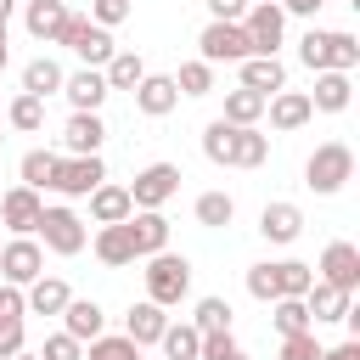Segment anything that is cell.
Instances as JSON below:
<instances>
[{"label": "cell", "instance_id": "6da1fadb", "mask_svg": "<svg viewBox=\"0 0 360 360\" xmlns=\"http://www.w3.org/2000/svg\"><path fill=\"white\" fill-rule=\"evenodd\" d=\"M298 62L309 73H354L360 68V39L349 28H309L298 39Z\"/></svg>", "mask_w": 360, "mask_h": 360}, {"label": "cell", "instance_id": "7a4b0ae2", "mask_svg": "<svg viewBox=\"0 0 360 360\" xmlns=\"http://www.w3.org/2000/svg\"><path fill=\"white\" fill-rule=\"evenodd\" d=\"M349 180H354V146H349V141H321V146L304 158V186H309L315 197H338Z\"/></svg>", "mask_w": 360, "mask_h": 360}, {"label": "cell", "instance_id": "3957f363", "mask_svg": "<svg viewBox=\"0 0 360 360\" xmlns=\"http://www.w3.org/2000/svg\"><path fill=\"white\" fill-rule=\"evenodd\" d=\"M141 281H146V298H152L158 309H174V304L191 292V259L163 248V253H152V259H146Z\"/></svg>", "mask_w": 360, "mask_h": 360}, {"label": "cell", "instance_id": "277c9868", "mask_svg": "<svg viewBox=\"0 0 360 360\" xmlns=\"http://www.w3.org/2000/svg\"><path fill=\"white\" fill-rule=\"evenodd\" d=\"M34 242H39L45 253H56V259H73V253H84L90 231H84V219H79L68 202H45V214H39V225H34Z\"/></svg>", "mask_w": 360, "mask_h": 360}, {"label": "cell", "instance_id": "5b68a950", "mask_svg": "<svg viewBox=\"0 0 360 360\" xmlns=\"http://www.w3.org/2000/svg\"><path fill=\"white\" fill-rule=\"evenodd\" d=\"M242 34H248L253 56H276L281 39H287V11H281L276 0H253V6L242 11Z\"/></svg>", "mask_w": 360, "mask_h": 360}, {"label": "cell", "instance_id": "8992f818", "mask_svg": "<svg viewBox=\"0 0 360 360\" xmlns=\"http://www.w3.org/2000/svg\"><path fill=\"white\" fill-rule=\"evenodd\" d=\"M62 45H68L84 68H107V62H112V51H118V45H112V34H107V28H96L90 17H68Z\"/></svg>", "mask_w": 360, "mask_h": 360}, {"label": "cell", "instance_id": "52a82bcc", "mask_svg": "<svg viewBox=\"0 0 360 360\" xmlns=\"http://www.w3.org/2000/svg\"><path fill=\"white\" fill-rule=\"evenodd\" d=\"M197 56H202L208 68H219V62H248L253 45H248L242 22H208V28L197 34Z\"/></svg>", "mask_w": 360, "mask_h": 360}, {"label": "cell", "instance_id": "ba28073f", "mask_svg": "<svg viewBox=\"0 0 360 360\" xmlns=\"http://www.w3.org/2000/svg\"><path fill=\"white\" fill-rule=\"evenodd\" d=\"M124 191L135 208H163L169 197H180V163H146Z\"/></svg>", "mask_w": 360, "mask_h": 360}, {"label": "cell", "instance_id": "9c48e42d", "mask_svg": "<svg viewBox=\"0 0 360 360\" xmlns=\"http://www.w3.org/2000/svg\"><path fill=\"white\" fill-rule=\"evenodd\" d=\"M45 276V248L34 242V236H11L6 248H0V281L6 287H28V281H39Z\"/></svg>", "mask_w": 360, "mask_h": 360}, {"label": "cell", "instance_id": "30bf717a", "mask_svg": "<svg viewBox=\"0 0 360 360\" xmlns=\"http://www.w3.org/2000/svg\"><path fill=\"white\" fill-rule=\"evenodd\" d=\"M315 281H326L338 292H360V248L354 242H326L321 264H315Z\"/></svg>", "mask_w": 360, "mask_h": 360}, {"label": "cell", "instance_id": "8fae6325", "mask_svg": "<svg viewBox=\"0 0 360 360\" xmlns=\"http://www.w3.org/2000/svg\"><path fill=\"white\" fill-rule=\"evenodd\" d=\"M101 180H107V163H101V158H62L51 191H56V197H90Z\"/></svg>", "mask_w": 360, "mask_h": 360}, {"label": "cell", "instance_id": "7c38bea8", "mask_svg": "<svg viewBox=\"0 0 360 360\" xmlns=\"http://www.w3.org/2000/svg\"><path fill=\"white\" fill-rule=\"evenodd\" d=\"M39 214H45V197L28 191V186H11V191L0 197V225H6L11 236H34Z\"/></svg>", "mask_w": 360, "mask_h": 360}, {"label": "cell", "instance_id": "4fadbf2b", "mask_svg": "<svg viewBox=\"0 0 360 360\" xmlns=\"http://www.w3.org/2000/svg\"><path fill=\"white\" fill-rule=\"evenodd\" d=\"M259 236H264V242H276V248L298 242V236H304V208H298V202H287V197L264 202V208H259Z\"/></svg>", "mask_w": 360, "mask_h": 360}, {"label": "cell", "instance_id": "5bb4252c", "mask_svg": "<svg viewBox=\"0 0 360 360\" xmlns=\"http://www.w3.org/2000/svg\"><path fill=\"white\" fill-rule=\"evenodd\" d=\"M101 141H107L101 112H73V118L62 124V152H68V158H101Z\"/></svg>", "mask_w": 360, "mask_h": 360}, {"label": "cell", "instance_id": "9a60e30c", "mask_svg": "<svg viewBox=\"0 0 360 360\" xmlns=\"http://www.w3.org/2000/svg\"><path fill=\"white\" fill-rule=\"evenodd\" d=\"M135 112H146V118H169L174 107H180V90H174V73H146L135 90Z\"/></svg>", "mask_w": 360, "mask_h": 360}, {"label": "cell", "instance_id": "2e32d148", "mask_svg": "<svg viewBox=\"0 0 360 360\" xmlns=\"http://www.w3.org/2000/svg\"><path fill=\"white\" fill-rule=\"evenodd\" d=\"M124 225H129L135 259H152V253H163V248H169V219H163V208H135Z\"/></svg>", "mask_w": 360, "mask_h": 360}, {"label": "cell", "instance_id": "e0dca14e", "mask_svg": "<svg viewBox=\"0 0 360 360\" xmlns=\"http://www.w3.org/2000/svg\"><path fill=\"white\" fill-rule=\"evenodd\" d=\"M68 0H28V11H22V28L39 39V45H62V28H68Z\"/></svg>", "mask_w": 360, "mask_h": 360}, {"label": "cell", "instance_id": "ac0fdd59", "mask_svg": "<svg viewBox=\"0 0 360 360\" xmlns=\"http://www.w3.org/2000/svg\"><path fill=\"white\" fill-rule=\"evenodd\" d=\"M62 96H68V107H73V112H101V101H107L112 90H107L101 68H79V73H68V79H62Z\"/></svg>", "mask_w": 360, "mask_h": 360}, {"label": "cell", "instance_id": "d6986e66", "mask_svg": "<svg viewBox=\"0 0 360 360\" xmlns=\"http://www.w3.org/2000/svg\"><path fill=\"white\" fill-rule=\"evenodd\" d=\"M264 118H270V129L292 135V129H304V124L315 118V107H309V96H304V90H276V96L264 101Z\"/></svg>", "mask_w": 360, "mask_h": 360}, {"label": "cell", "instance_id": "ffe728a7", "mask_svg": "<svg viewBox=\"0 0 360 360\" xmlns=\"http://www.w3.org/2000/svg\"><path fill=\"white\" fill-rule=\"evenodd\" d=\"M62 332H68L73 343H90V338L107 332V309H101L96 298H68V309H62Z\"/></svg>", "mask_w": 360, "mask_h": 360}, {"label": "cell", "instance_id": "44dd1931", "mask_svg": "<svg viewBox=\"0 0 360 360\" xmlns=\"http://www.w3.org/2000/svg\"><path fill=\"white\" fill-rule=\"evenodd\" d=\"M163 326H169V309H158L152 298L129 304V315H124V338H129L135 349H152V343L163 338Z\"/></svg>", "mask_w": 360, "mask_h": 360}, {"label": "cell", "instance_id": "7402d4cb", "mask_svg": "<svg viewBox=\"0 0 360 360\" xmlns=\"http://www.w3.org/2000/svg\"><path fill=\"white\" fill-rule=\"evenodd\" d=\"M242 68V90H259L264 101L276 96V90H287V62L281 56H248V62H236Z\"/></svg>", "mask_w": 360, "mask_h": 360}, {"label": "cell", "instance_id": "603a6c76", "mask_svg": "<svg viewBox=\"0 0 360 360\" xmlns=\"http://www.w3.org/2000/svg\"><path fill=\"white\" fill-rule=\"evenodd\" d=\"M90 248H96V259H101L107 270H124V264H135V242H129V225H96Z\"/></svg>", "mask_w": 360, "mask_h": 360}, {"label": "cell", "instance_id": "cb8c5ba5", "mask_svg": "<svg viewBox=\"0 0 360 360\" xmlns=\"http://www.w3.org/2000/svg\"><path fill=\"white\" fill-rule=\"evenodd\" d=\"M129 214H135V202H129V191H124V186L101 180V186L90 191V219H96V225H124Z\"/></svg>", "mask_w": 360, "mask_h": 360}, {"label": "cell", "instance_id": "d4e9b609", "mask_svg": "<svg viewBox=\"0 0 360 360\" xmlns=\"http://www.w3.org/2000/svg\"><path fill=\"white\" fill-rule=\"evenodd\" d=\"M68 281L62 276H39V281H28L22 287V304H28V315H62L68 309Z\"/></svg>", "mask_w": 360, "mask_h": 360}, {"label": "cell", "instance_id": "484cf974", "mask_svg": "<svg viewBox=\"0 0 360 360\" xmlns=\"http://www.w3.org/2000/svg\"><path fill=\"white\" fill-rule=\"evenodd\" d=\"M304 96L315 112H343L354 101V84H349V73H315V90H304Z\"/></svg>", "mask_w": 360, "mask_h": 360}, {"label": "cell", "instance_id": "4316f807", "mask_svg": "<svg viewBox=\"0 0 360 360\" xmlns=\"http://www.w3.org/2000/svg\"><path fill=\"white\" fill-rule=\"evenodd\" d=\"M56 163H62V152H51V146H28L22 152V163H17V186H28V191H51V180H56Z\"/></svg>", "mask_w": 360, "mask_h": 360}, {"label": "cell", "instance_id": "83f0119b", "mask_svg": "<svg viewBox=\"0 0 360 360\" xmlns=\"http://www.w3.org/2000/svg\"><path fill=\"white\" fill-rule=\"evenodd\" d=\"M349 304H354V292H338V287H326V281H315V287L304 292V309H309V321H315V326L343 321V315H349Z\"/></svg>", "mask_w": 360, "mask_h": 360}, {"label": "cell", "instance_id": "f1b7e54d", "mask_svg": "<svg viewBox=\"0 0 360 360\" xmlns=\"http://www.w3.org/2000/svg\"><path fill=\"white\" fill-rule=\"evenodd\" d=\"M62 79H68V73H62L56 56H34V62L22 68V96H39V101H45V96L62 90Z\"/></svg>", "mask_w": 360, "mask_h": 360}, {"label": "cell", "instance_id": "f546056e", "mask_svg": "<svg viewBox=\"0 0 360 360\" xmlns=\"http://www.w3.org/2000/svg\"><path fill=\"white\" fill-rule=\"evenodd\" d=\"M270 270H276V298H304L315 287V264H304V259H276Z\"/></svg>", "mask_w": 360, "mask_h": 360}, {"label": "cell", "instance_id": "4dcf8cb0", "mask_svg": "<svg viewBox=\"0 0 360 360\" xmlns=\"http://www.w3.org/2000/svg\"><path fill=\"white\" fill-rule=\"evenodd\" d=\"M219 118H225V124H236V129H248V124H259V118H264V96L236 84V90H225V112H219Z\"/></svg>", "mask_w": 360, "mask_h": 360}, {"label": "cell", "instance_id": "1f68e13d", "mask_svg": "<svg viewBox=\"0 0 360 360\" xmlns=\"http://www.w3.org/2000/svg\"><path fill=\"white\" fill-rule=\"evenodd\" d=\"M6 129H17V135H39V129H45V101L17 90L11 107H6Z\"/></svg>", "mask_w": 360, "mask_h": 360}, {"label": "cell", "instance_id": "d6a6232c", "mask_svg": "<svg viewBox=\"0 0 360 360\" xmlns=\"http://www.w3.org/2000/svg\"><path fill=\"white\" fill-rule=\"evenodd\" d=\"M101 79H107V90H135L146 79V62L135 51H112V62L101 68Z\"/></svg>", "mask_w": 360, "mask_h": 360}, {"label": "cell", "instance_id": "836d02e7", "mask_svg": "<svg viewBox=\"0 0 360 360\" xmlns=\"http://www.w3.org/2000/svg\"><path fill=\"white\" fill-rule=\"evenodd\" d=\"M264 158H270V135H264L259 124L236 129V152H231V169H259Z\"/></svg>", "mask_w": 360, "mask_h": 360}, {"label": "cell", "instance_id": "e575fe53", "mask_svg": "<svg viewBox=\"0 0 360 360\" xmlns=\"http://www.w3.org/2000/svg\"><path fill=\"white\" fill-rule=\"evenodd\" d=\"M197 326L191 321H169L163 326V338H158V349H163V360H197Z\"/></svg>", "mask_w": 360, "mask_h": 360}, {"label": "cell", "instance_id": "d590c367", "mask_svg": "<svg viewBox=\"0 0 360 360\" xmlns=\"http://www.w3.org/2000/svg\"><path fill=\"white\" fill-rule=\"evenodd\" d=\"M231 152H236V124L214 118V124L202 129V158H208V163H219V169H231Z\"/></svg>", "mask_w": 360, "mask_h": 360}, {"label": "cell", "instance_id": "8d00e7d4", "mask_svg": "<svg viewBox=\"0 0 360 360\" xmlns=\"http://www.w3.org/2000/svg\"><path fill=\"white\" fill-rule=\"evenodd\" d=\"M231 219H236V197H231V191H202V197H197V225L225 231Z\"/></svg>", "mask_w": 360, "mask_h": 360}, {"label": "cell", "instance_id": "74e56055", "mask_svg": "<svg viewBox=\"0 0 360 360\" xmlns=\"http://www.w3.org/2000/svg\"><path fill=\"white\" fill-rule=\"evenodd\" d=\"M270 321H276V332H281V338H298V332H315V321H309V309H304V298H276V304H270Z\"/></svg>", "mask_w": 360, "mask_h": 360}, {"label": "cell", "instance_id": "f35d334b", "mask_svg": "<svg viewBox=\"0 0 360 360\" xmlns=\"http://www.w3.org/2000/svg\"><path fill=\"white\" fill-rule=\"evenodd\" d=\"M84 360H141V349L124 338V332H101L84 343Z\"/></svg>", "mask_w": 360, "mask_h": 360}, {"label": "cell", "instance_id": "ab89813d", "mask_svg": "<svg viewBox=\"0 0 360 360\" xmlns=\"http://www.w3.org/2000/svg\"><path fill=\"white\" fill-rule=\"evenodd\" d=\"M174 90H180V96H208V90H214V68H208L202 56L180 62V73H174Z\"/></svg>", "mask_w": 360, "mask_h": 360}, {"label": "cell", "instance_id": "60d3db41", "mask_svg": "<svg viewBox=\"0 0 360 360\" xmlns=\"http://www.w3.org/2000/svg\"><path fill=\"white\" fill-rule=\"evenodd\" d=\"M191 326H197V332H231V304H225V298H197Z\"/></svg>", "mask_w": 360, "mask_h": 360}, {"label": "cell", "instance_id": "b9f144b4", "mask_svg": "<svg viewBox=\"0 0 360 360\" xmlns=\"http://www.w3.org/2000/svg\"><path fill=\"white\" fill-rule=\"evenodd\" d=\"M197 360H242V343L231 332H202L197 338Z\"/></svg>", "mask_w": 360, "mask_h": 360}, {"label": "cell", "instance_id": "7bdbcfd3", "mask_svg": "<svg viewBox=\"0 0 360 360\" xmlns=\"http://www.w3.org/2000/svg\"><path fill=\"white\" fill-rule=\"evenodd\" d=\"M248 298L276 304V270H270V259H264V264H248Z\"/></svg>", "mask_w": 360, "mask_h": 360}, {"label": "cell", "instance_id": "ee69618b", "mask_svg": "<svg viewBox=\"0 0 360 360\" xmlns=\"http://www.w3.org/2000/svg\"><path fill=\"white\" fill-rule=\"evenodd\" d=\"M129 11H135L129 0H90V22H96V28H107V34H112Z\"/></svg>", "mask_w": 360, "mask_h": 360}, {"label": "cell", "instance_id": "f6af8a7d", "mask_svg": "<svg viewBox=\"0 0 360 360\" xmlns=\"http://www.w3.org/2000/svg\"><path fill=\"white\" fill-rule=\"evenodd\" d=\"M321 349H326V343H321L315 332H298V338H281V354H276V360H321Z\"/></svg>", "mask_w": 360, "mask_h": 360}, {"label": "cell", "instance_id": "bcb514c9", "mask_svg": "<svg viewBox=\"0 0 360 360\" xmlns=\"http://www.w3.org/2000/svg\"><path fill=\"white\" fill-rule=\"evenodd\" d=\"M39 360H84V343H73L68 332H51L45 349H39Z\"/></svg>", "mask_w": 360, "mask_h": 360}, {"label": "cell", "instance_id": "7dc6e473", "mask_svg": "<svg viewBox=\"0 0 360 360\" xmlns=\"http://www.w3.org/2000/svg\"><path fill=\"white\" fill-rule=\"evenodd\" d=\"M22 315H28L22 287H6V281H0V321H22Z\"/></svg>", "mask_w": 360, "mask_h": 360}, {"label": "cell", "instance_id": "c3c4849f", "mask_svg": "<svg viewBox=\"0 0 360 360\" xmlns=\"http://www.w3.org/2000/svg\"><path fill=\"white\" fill-rule=\"evenodd\" d=\"M208 6V22H242V11H248V0H202Z\"/></svg>", "mask_w": 360, "mask_h": 360}, {"label": "cell", "instance_id": "681fc988", "mask_svg": "<svg viewBox=\"0 0 360 360\" xmlns=\"http://www.w3.org/2000/svg\"><path fill=\"white\" fill-rule=\"evenodd\" d=\"M22 354V321H0V360Z\"/></svg>", "mask_w": 360, "mask_h": 360}, {"label": "cell", "instance_id": "f907efd6", "mask_svg": "<svg viewBox=\"0 0 360 360\" xmlns=\"http://www.w3.org/2000/svg\"><path fill=\"white\" fill-rule=\"evenodd\" d=\"M321 360H360V338H343V343L321 349Z\"/></svg>", "mask_w": 360, "mask_h": 360}, {"label": "cell", "instance_id": "816d5d0a", "mask_svg": "<svg viewBox=\"0 0 360 360\" xmlns=\"http://www.w3.org/2000/svg\"><path fill=\"white\" fill-rule=\"evenodd\" d=\"M276 6H281L287 17H315V11L326 6V0H276Z\"/></svg>", "mask_w": 360, "mask_h": 360}, {"label": "cell", "instance_id": "f5cc1de1", "mask_svg": "<svg viewBox=\"0 0 360 360\" xmlns=\"http://www.w3.org/2000/svg\"><path fill=\"white\" fill-rule=\"evenodd\" d=\"M6 62H11V39H6V22H0V73H6Z\"/></svg>", "mask_w": 360, "mask_h": 360}, {"label": "cell", "instance_id": "db71d44e", "mask_svg": "<svg viewBox=\"0 0 360 360\" xmlns=\"http://www.w3.org/2000/svg\"><path fill=\"white\" fill-rule=\"evenodd\" d=\"M11 11H17V0H0V22H11Z\"/></svg>", "mask_w": 360, "mask_h": 360}, {"label": "cell", "instance_id": "11a10c76", "mask_svg": "<svg viewBox=\"0 0 360 360\" xmlns=\"http://www.w3.org/2000/svg\"><path fill=\"white\" fill-rule=\"evenodd\" d=\"M11 360H39V354H28V349H22V354H11Z\"/></svg>", "mask_w": 360, "mask_h": 360}, {"label": "cell", "instance_id": "9f6ffc18", "mask_svg": "<svg viewBox=\"0 0 360 360\" xmlns=\"http://www.w3.org/2000/svg\"><path fill=\"white\" fill-rule=\"evenodd\" d=\"M0 141H6V124H0Z\"/></svg>", "mask_w": 360, "mask_h": 360}, {"label": "cell", "instance_id": "6f0895ef", "mask_svg": "<svg viewBox=\"0 0 360 360\" xmlns=\"http://www.w3.org/2000/svg\"><path fill=\"white\" fill-rule=\"evenodd\" d=\"M242 360H248V354H242Z\"/></svg>", "mask_w": 360, "mask_h": 360}, {"label": "cell", "instance_id": "680465c9", "mask_svg": "<svg viewBox=\"0 0 360 360\" xmlns=\"http://www.w3.org/2000/svg\"><path fill=\"white\" fill-rule=\"evenodd\" d=\"M248 6H253V0H248Z\"/></svg>", "mask_w": 360, "mask_h": 360}]
</instances>
